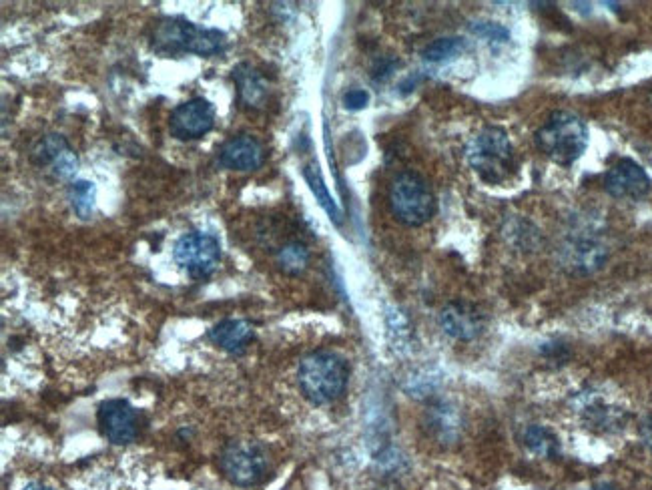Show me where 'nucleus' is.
Returning a JSON list of instances; mask_svg holds the SVG:
<instances>
[{"mask_svg": "<svg viewBox=\"0 0 652 490\" xmlns=\"http://www.w3.org/2000/svg\"><path fill=\"white\" fill-rule=\"evenodd\" d=\"M350 382L348 362L330 350H317L305 356L297 368V384L307 402L328 406L340 400Z\"/></svg>", "mask_w": 652, "mask_h": 490, "instance_id": "1", "label": "nucleus"}, {"mask_svg": "<svg viewBox=\"0 0 652 490\" xmlns=\"http://www.w3.org/2000/svg\"><path fill=\"white\" fill-rule=\"evenodd\" d=\"M151 47L165 57H177L185 53L211 57L227 47V39L221 31L197 27L185 19H161L153 27Z\"/></svg>", "mask_w": 652, "mask_h": 490, "instance_id": "2", "label": "nucleus"}, {"mask_svg": "<svg viewBox=\"0 0 652 490\" xmlns=\"http://www.w3.org/2000/svg\"><path fill=\"white\" fill-rule=\"evenodd\" d=\"M536 145L548 159L568 167L586 151L588 127L578 115L570 111H556L536 131Z\"/></svg>", "mask_w": 652, "mask_h": 490, "instance_id": "3", "label": "nucleus"}, {"mask_svg": "<svg viewBox=\"0 0 652 490\" xmlns=\"http://www.w3.org/2000/svg\"><path fill=\"white\" fill-rule=\"evenodd\" d=\"M466 157L478 177L490 185L504 183L514 171V147L500 127L478 131L466 147Z\"/></svg>", "mask_w": 652, "mask_h": 490, "instance_id": "4", "label": "nucleus"}, {"mask_svg": "<svg viewBox=\"0 0 652 490\" xmlns=\"http://www.w3.org/2000/svg\"><path fill=\"white\" fill-rule=\"evenodd\" d=\"M388 199L394 217L408 227H420L436 213V195L432 187L414 171H404L394 177Z\"/></svg>", "mask_w": 652, "mask_h": 490, "instance_id": "5", "label": "nucleus"}, {"mask_svg": "<svg viewBox=\"0 0 652 490\" xmlns=\"http://www.w3.org/2000/svg\"><path fill=\"white\" fill-rule=\"evenodd\" d=\"M225 478L241 488L257 486L265 480L269 470V458L261 444L253 440L229 442L219 458Z\"/></svg>", "mask_w": 652, "mask_h": 490, "instance_id": "6", "label": "nucleus"}, {"mask_svg": "<svg viewBox=\"0 0 652 490\" xmlns=\"http://www.w3.org/2000/svg\"><path fill=\"white\" fill-rule=\"evenodd\" d=\"M173 258L177 266L193 280H205L217 270L221 262V243L211 233L191 231L177 239Z\"/></svg>", "mask_w": 652, "mask_h": 490, "instance_id": "7", "label": "nucleus"}, {"mask_svg": "<svg viewBox=\"0 0 652 490\" xmlns=\"http://www.w3.org/2000/svg\"><path fill=\"white\" fill-rule=\"evenodd\" d=\"M215 127V107L207 99H191L173 109L169 119L171 135L179 141H195Z\"/></svg>", "mask_w": 652, "mask_h": 490, "instance_id": "8", "label": "nucleus"}, {"mask_svg": "<svg viewBox=\"0 0 652 490\" xmlns=\"http://www.w3.org/2000/svg\"><path fill=\"white\" fill-rule=\"evenodd\" d=\"M97 418H99L103 436L117 446L131 444L139 434L137 410L127 400L115 398V400L103 402L99 406Z\"/></svg>", "mask_w": 652, "mask_h": 490, "instance_id": "9", "label": "nucleus"}, {"mask_svg": "<svg viewBox=\"0 0 652 490\" xmlns=\"http://www.w3.org/2000/svg\"><path fill=\"white\" fill-rule=\"evenodd\" d=\"M604 189L614 199L638 201L650 191V177L636 161L620 159L606 171Z\"/></svg>", "mask_w": 652, "mask_h": 490, "instance_id": "10", "label": "nucleus"}, {"mask_svg": "<svg viewBox=\"0 0 652 490\" xmlns=\"http://www.w3.org/2000/svg\"><path fill=\"white\" fill-rule=\"evenodd\" d=\"M440 326L446 336L458 342H472L482 334L486 320L476 306L466 302H452L442 308Z\"/></svg>", "mask_w": 652, "mask_h": 490, "instance_id": "11", "label": "nucleus"}, {"mask_svg": "<svg viewBox=\"0 0 652 490\" xmlns=\"http://www.w3.org/2000/svg\"><path fill=\"white\" fill-rule=\"evenodd\" d=\"M606 260V245L594 237H576L562 250V266L576 276L594 274L606 264Z\"/></svg>", "mask_w": 652, "mask_h": 490, "instance_id": "12", "label": "nucleus"}, {"mask_svg": "<svg viewBox=\"0 0 652 490\" xmlns=\"http://www.w3.org/2000/svg\"><path fill=\"white\" fill-rule=\"evenodd\" d=\"M265 157L263 145L251 135H239L219 149V163L231 171H253Z\"/></svg>", "mask_w": 652, "mask_h": 490, "instance_id": "13", "label": "nucleus"}, {"mask_svg": "<svg viewBox=\"0 0 652 490\" xmlns=\"http://www.w3.org/2000/svg\"><path fill=\"white\" fill-rule=\"evenodd\" d=\"M209 340L229 354H241L253 340V328L245 320H223L209 330Z\"/></svg>", "mask_w": 652, "mask_h": 490, "instance_id": "14", "label": "nucleus"}, {"mask_svg": "<svg viewBox=\"0 0 652 490\" xmlns=\"http://www.w3.org/2000/svg\"><path fill=\"white\" fill-rule=\"evenodd\" d=\"M233 81L237 85L239 99L245 107H249V109L263 107V103L267 99V87L255 69H251L245 63L239 65L237 69H233Z\"/></svg>", "mask_w": 652, "mask_h": 490, "instance_id": "15", "label": "nucleus"}, {"mask_svg": "<svg viewBox=\"0 0 652 490\" xmlns=\"http://www.w3.org/2000/svg\"><path fill=\"white\" fill-rule=\"evenodd\" d=\"M584 422L594 432H618L626 422V414L606 404H590L584 410Z\"/></svg>", "mask_w": 652, "mask_h": 490, "instance_id": "16", "label": "nucleus"}, {"mask_svg": "<svg viewBox=\"0 0 652 490\" xmlns=\"http://www.w3.org/2000/svg\"><path fill=\"white\" fill-rule=\"evenodd\" d=\"M430 430L444 444L454 442L460 434V420L450 404H440L430 410Z\"/></svg>", "mask_w": 652, "mask_h": 490, "instance_id": "17", "label": "nucleus"}, {"mask_svg": "<svg viewBox=\"0 0 652 490\" xmlns=\"http://www.w3.org/2000/svg\"><path fill=\"white\" fill-rule=\"evenodd\" d=\"M524 444L532 454H536L540 458H558V454H560V440L546 426L534 424V426L526 428Z\"/></svg>", "mask_w": 652, "mask_h": 490, "instance_id": "18", "label": "nucleus"}, {"mask_svg": "<svg viewBox=\"0 0 652 490\" xmlns=\"http://www.w3.org/2000/svg\"><path fill=\"white\" fill-rule=\"evenodd\" d=\"M309 264V250L299 241H291L277 252V266L289 276H299Z\"/></svg>", "mask_w": 652, "mask_h": 490, "instance_id": "19", "label": "nucleus"}, {"mask_svg": "<svg viewBox=\"0 0 652 490\" xmlns=\"http://www.w3.org/2000/svg\"><path fill=\"white\" fill-rule=\"evenodd\" d=\"M67 151H69V143L61 135H47L37 143L31 157H33V163L43 167L49 163H57Z\"/></svg>", "mask_w": 652, "mask_h": 490, "instance_id": "20", "label": "nucleus"}, {"mask_svg": "<svg viewBox=\"0 0 652 490\" xmlns=\"http://www.w3.org/2000/svg\"><path fill=\"white\" fill-rule=\"evenodd\" d=\"M464 49H466V43L460 37H446V39H438V41L430 43L424 49V59L432 61V63H440V61L456 57Z\"/></svg>", "mask_w": 652, "mask_h": 490, "instance_id": "21", "label": "nucleus"}, {"mask_svg": "<svg viewBox=\"0 0 652 490\" xmlns=\"http://www.w3.org/2000/svg\"><path fill=\"white\" fill-rule=\"evenodd\" d=\"M71 203L73 209L87 219L93 213V205H95V185L89 181H77L71 187Z\"/></svg>", "mask_w": 652, "mask_h": 490, "instance_id": "22", "label": "nucleus"}, {"mask_svg": "<svg viewBox=\"0 0 652 490\" xmlns=\"http://www.w3.org/2000/svg\"><path fill=\"white\" fill-rule=\"evenodd\" d=\"M472 31H474V35H478L490 43H506L510 39L508 29L498 23H476L472 27Z\"/></svg>", "mask_w": 652, "mask_h": 490, "instance_id": "23", "label": "nucleus"}, {"mask_svg": "<svg viewBox=\"0 0 652 490\" xmlns=\"http://www.w3.org/2000/svg\"><path fill=\"white\" fill-rule=\"evenodd\" d=\"M368 103H370V95H368V91H364V89H352V91H348V93L344 95V105H346V109H350V111H360V109H364Z\"/></svg>", "mask_w": 652, "mask_h": 490, "instance_id": "24", "label": "nucleus"}, {"mask_svg": "<svg viewBox=\"0 0 652 490\" xmlns=\"http://www.w3.org/2000/svg\"><path fill=\"white\" fill-rule=\"evenodd\" d=\"M542 354L548 358V360H554V362H562L568 358V350L562 346V344H546L542 348Z\"/></svg>", "mask_w": 652, "mask_h": 490, "instance_id": "25", "label": "nucleus"}, {"mask_svg": "<svg viewBox=\"0 0 652 490\" xmlns=\"http://www.w3.org/2000/svg\"><path fill=\"white\" fill-rule=\"evenodd\" d=\"M640 436H642L644 444L652 448V418H648V420L642 422V426H640Z\"/></svg>", "mask_w": 652, "mask_h": 490, "instance_id": "26", "label": "nucleus"}, {"mask_svg": "<svg viewBox=\"0 0 652 490\" xmlns=\"http://www.w3.org/2000/svg\"><path fill=\"white\" fill-rule=\"evenodd\" d=\"M23 490H55V488L53 486H47V484H41V482H33V484H29Z\"/></svg>", "mask_w": 652, "mask_h": 490, "instance_id": "27", "label": "nucleus"}, {"mask_svg": "<svg viewBox=\"0 0 652 490\" xmlns=\"http://www.w3.org/2000/svg\"><path fill=\"white\" fill-rule=\"evenodd\" d=\"M590 490H618V488H616V486H612V484H608V482H600V484L592 486Z\"/></svg>", "mask_w": 652, "mask_h": 490, "instance_id": "28", "label": "nucleus"}]
</instances>
